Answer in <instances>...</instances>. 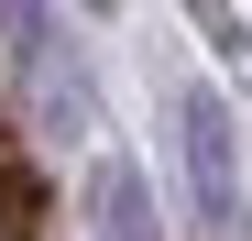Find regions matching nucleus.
Listing matches in <instances>:
<instances>
[{
  "instance_id": "1",
  "label": "nucleus",
  "mask_w": 252,
  "mask_h": 241,
  "mask_svg": "<svg viewBox=\"0 0 252 241\" xmlns=\"http://www.w3.org/2000/svg\"><path fill=\"white\" fill-rule=\"evenodd\" d=\"M176 153H187V197H197V219H241V165H230V110L187 88L176 99Z\"/></svg>"
},
{
  "instance_id": "2",
  "label": "nucleus",
  "mask_w": 252,
  "mask_h": 241,
  "mask_svg": "<svg viewBox=\"0 0 252 241\" xmlns=\"http://www.w3.org/2000/svg\"><path fill=\"white\" fill-rule=\"evenodd\" d=\"M99 241H154V230H143V176H132V165H99Z\"/></svg>"
},
{
  "instance_id": "3",
  "label": "nucleus",
  "mask_w": 252,
  "mask_h": 241,
  "mask_svg": "<svg viewBox=\"0 0 252 241\" xmlns=\"http://www.w3.org/2000/svg\"><path fill=\"white\" fill-rule=\"evenodd\" d=\"M0 209H11V241H44V197H33V176L0 153Z\"/></svg>"
}]
</instances>
